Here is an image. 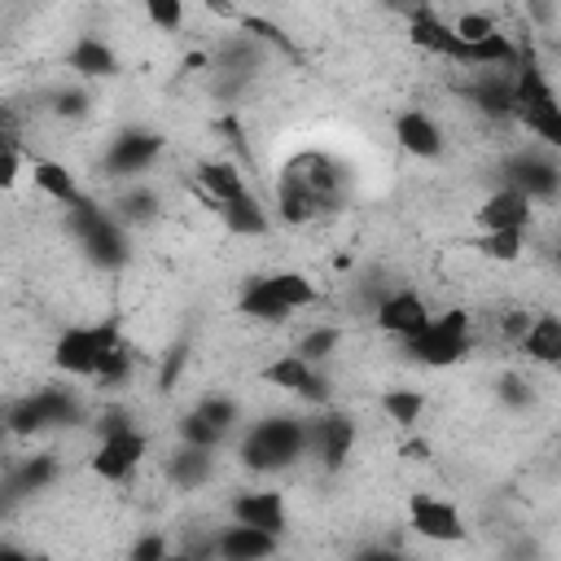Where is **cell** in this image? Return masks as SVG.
Listing matches in <instances>:
<instances>
[{
    "mask_svg": "<svg viewBox=\"0 0 561 561\" xmlns=\"http://www.w3.org/2000/svg\"><path fill=\"white\" fill-rule=\"evenodd\" d=\"M219 219H224V228H228V232H237V237H263V232L272 228V219H267V210L259 206V197H254V193H245V197H237V202L219 206Z\"/></svg>",
    "mask_w": 561,
    "mask_h": 561,
    "instance_id": "cb8c5ba5",
    "label": "cell"
},
{
    "mask_svg": "<svg viewBox=\"0 0 561 561\" xmlns=\"http://www.w3.org/2000/svg\"><path fill=\"white\" fill-rule=\"evenodd\" d=\"M224 438H228V434H224L215 421H206L197 408L180 416V443H193V447H210V451H215Z\"/></svg>",
    "mask_w": 561,
    "mask_h": 561,
    "instance_id": "4316f807",
    "label": "cell"
},
{
    "mask_svg": "<svg viewBox=\"0 0 561 561\" xmlns=\"http://www.w3.org/2000/svg\"><path fill=\"white\" fill-rule=\"evenodd\" d=\"M412 359H421L425 368H447V364H460L469 351H473V329H469V316L465 311H443L430 320V329L421 337L408 342Z\"/></svg>",
    "mask_w": 561,
    "mask_h": 561,
    "instance_id": "8992f818",
    "label": "cell"
},
{
    "mask_svg": "<svg viewBox=\"0 0 561 561\" xmlns=\"http://www.w3.org/2000/svg\"><path fill=\"white\" fill-rule=\"evenodd\" d=\"M210 469H215V451L210 447H193V443H180L167 460V473L180 491H197L202 482H210Z\"/></svg>",
    "mask_w": 561,
    "mask_h": 561,
    "instance_id": "44dd1931",
    "label": "cell"
},
{
    "mask_svg": "<svg viewBox=\"0 0 561 561\" xmlns=\"http://www.w3.org/2000/svg\"><path fill=\"white\" fill-rule=\"evenodd\" d=\"M394 140H399V149L412 153V158H443V149H447L443 127H438L434 114H425V110H403V114L394 118Z\"/></svg>",
    "mask_w": 561,
    "mask_h": 561,
    "instance_id": "ac0fdd59",
    "label": "cell"
},
{
    "mask_svg": "<svg viewBox=\"0 0 561 561\" xmlns=\"http://www.w3.org/2000/svg\"><path fill=\"white\" fill-rule=\"evenodd\" d=\"M530 215H535V202H530L526 193L500 184V188L473 210V224H478L482 232H526Z\"/></svg>",
    "mask_w": 561,
    "mask_h": 561,
    "instance_id": "4fadbf2b",
    "label": "cell"
},
{
    "mask_svg": "<svg viewBox=\"0 0 561 561\" xmlns=\"http://www.w3.org/2000/svg\"><path fill=\"white\" fill-rule=\"evenodd\" d=\"M408 522H412V530H416L421 539H430V543H460V539H465V517H460V508L447 504V500H438V495H425V491H416V495L408 500Z\"/></svg>",
    "mask_w": 561,
    "mask_h": 561,
    "instance_id": "30bf717a",
    "label": "cell"
},
{
    "mask_svg": "<svg viewBox=\"0 0 561 561\" xmlns=\"http://www.w3.org/2000/svg\"><path fill=\"white\" fill-rule=\"evenodd\" d=\"M118 346H123V342H118L114 320L70 324V329L53 342V364H57V373H66V377H92V381H96V373L110 364V355H114Z\"/></svg>",
    "mask_w": 561,
    "mask_h": 561,
    "instance_id": "5b68a950",
    "label": "cell"
},
{
    "mask_svg": "<svg viewBox=\"0 0 561 561\" xmlns=\"http://www.w3.org/2000/svg\"><path fill=\"white\" fill-rule=\"evenodd\" d=\"M451 35H456V39H460V48H465V44H482V39L500 35V26H495V18H491V13H478V9H469V13H456V22H451Z\"/></svg>",
    "mask_w": 561,
    "mask_h": 561,
    "instance_id": "83f0119b",
    "label": "cell"
},
{
    "mask_svg": "<svg viewBox=\"0 0 561 561\" xmlns=\"http://www.w3.org/2000/svg\"><path fill=\"white\" fill-rule=\"evenodd\" d=\"M158 153H162V136L131 127V131H123V136L110 140V149H105V171H110L114 180H131V175L149 171Z\"/></svg>",
    "mask_w": 561,
    "mask_h": 561,
    "instance_id": "8fae6325",
    "label": "cell"
},
{
    "mask_svg": "<svg viewBox=\"0 0 561 561\" xmlns=\"http://www.w3.org/2000/svg\"><path fill=\"white\" fill-rule=\"evenodd\" d=\"M517 346L526 351V359L561 368V316H535Z\"/></svg>",
    "mask_w": 561,
    "mask_h": 561,
    "instance_id": "7402d4cb",
    "label": "cell"
},
{
    "mask_svg": "<svg viewBox=\"0 0 561 561\" xmlns=\"http://www.w3.org/2000/svg\"><path fill=\"white\" fill-rule=\"evenodd\" d=\"M513 88H517L513 118H517L535 140H543L548 149H561V96H557V92H552V83L543 79L539 57H535V48H530V44H522V53H517Z\"/></svg>",
    "mask_w": 561,
    "mask_h": 561,
    "instance_id": "7a4b0ae2",
    "label": "cell"
},
{
    "mask_svg": "<svg viewBox=\"0 0 561 561\" xmlns=\"http://www.w3.org/2000/svg\"><path fill=\"white\" fill-rule=\"evenodd\" d=\"M557 263H561V241H557Z\"/></svg>",
    "mask_w": 561,
    "mask_h": 561,
    "instance_id": "60d3db41",
    "label": "cell"
},
{
    "mask_svg": "<svg viewBox=\"0 0 561 561\" xmlns=\"http://www.w3.org/2000/svg\"><path fill=\"white\" fill-rule=\"evenodd\" d=\"M0 561H35V557H26L22 548H13V543H9V548H0Z\"/></svg>",
    "mask_w": 561,
    "mask_h": 561,
    "instance_id": "f35d334b",
    "label": "cell"
},
{
    "mask_svg": "<svg viewBox=\"0 0 561 561\" xmlns=\"http://www.w3.org/2000/svg\"><path fill=\"white\" fill-rule=\"evenodd\" d=\"M263 377H267L272 386H280L285 394H298V399H307V403H324V399H329L324 373H320L316 364H307L302 355H280L276 364L263 368Z\"/></svg>",
    "mask_w": 561,
    "mask_h": 561,
    "instance_id": "9a60e30c",
    "label": "cell"
},
{
    "mask_svg": "<svg viewBox=\"0 0 561 561\" xmlns=\"http://www.w3.org/2000/svg\"><path fill=\"white\" fill-rule=\"evenodd\" d=\"M197 412L206 416V421H215L224 434L237 425V416H241V408H237V399H228V394H206L202 403H197Z\"/></svg>",
    "mask_w": 561,
    "mask_h": 561,
    "instance_id": "1f68e13d",
    "label": "cell"
},
{
    "mask_svg": "<svg viewBox=\"0 0 561 561\" xmlns=\"http://www.w3.org/2000/svg\"><path fill=\"white\" fill-rule=\"evenodd\" d=\"M145 451H149V438L131 425V430L105 434L88 465H92V473H96V478H105V482H123V478H131V473H136V465L145 460Z\"/></svg>",
    "mask_w": 561,
    "mask_h": 561,
    "instance_id": "9c48e42d",
    "label": "cell"
},
{
    "mask_svg": "<svg viewBox=\"0 0 561 561\" xmlns=\"http://www.w3.org/2000/svg\"><path fill=\"white\" fill-rule=\"evenodd\" d=\"M351 443H355V425L342 412H324V416L307 421V451L320 456L324 469H337L351 456Z\"/></svg>",
    "mask_w": 561,
    "mask_h": 561,
    "instance_id": "2e32d148",
    "label": "cell"
},
{
    "mask_svg": "<svg viewBox=\"0 0 561 561\" xmlns=\"http://www.w3.org/2000/svg\"><path fill=\"white\" fill-rule=\"evenodd\" d=\"M145 18H149L158 31L175 35V31L184 26V4H180V0H149V4H145Z\"/></svg>",
    "mask_w": 561,
    "mask_h": 561,
    "instance_id": "d6a6232c",
    "label": "cell"
},
{
    "mask_svg": "<svg viewBox=\"0 0 561 561\" xmlns=\"http://www.w3.org/2000/svg\"><path fill=\"white\" fill-rule=\"evenodd\" d=\"M31 184L44 193V197H53L57 206H83L88 197L79 193V180H75V171L70 167H61V162H53V158H31Z\"/></svg>",
    "mask_w": 561,
    "mask_h": 561,
    "instance_id": "d6986e66",
    "label": "cell"
},
{
    "mask_svg": "<svg viewBox=\"0 0 561 561\" xmlns=\"http://www.w3.org/2000/svg\"><path fill=\"white\" fill-rule=\"evenodd\" d=\"M228 513H232V522L254 526V530H267V535H276V539H280V530H285V522H289L285 495H280V491H272V486H259V491H241V495H232Z\"/></svg>",
    "mask_w": 561,
    "mask_h": 561,
    "instance_id": "5bb4252c",
    "label": "cell"
},
{
    "mask_svg": "<svg viewBox=\"0 0 561 561\" xmlns=\"http://www.w3.org/2000/svg\"><path fill=\"white\" fill-rule=\"evenodd\" d=\"M70 70H79L83 79H101V75H114V70H118V57H114V48H110L105 39L79 35V39L70 44Z\"/></svg>",
    "mask_w": 561,
    "mask_h": 561,
    "instance_id": "603a6c76",
    "label": "cell"
},
{
    "mask_svg": "<svg viewBox=\"0 0 561 561\" xmlns=\"http://www.w3.org/2000/svg\"><path fill=\"white\" fill-rule=\"evenodd\" d=\"M215 552H219V561H272L280 552V539L267 530L232 522V526L215 530Z\"/></svg>",
    "mask_w": 561,
    "mask_h": 561,
    "instance_id": "e0dca14e",
    "label": "cell"
},
{
    "mask_svg": "<svg viewBox=\"0 0 561 561\" xmlns=\"http://www.w3.org/2000/svg\"><path fill=\"white\" fill-rule=\"evenodd\" d=\"M316 298H320L316 280H307L302 272H267V276H254L241 289V316H250V320H285V316L311 307Z\"/></svg>",
    "mask_w": 561,
    "mask_h": 561,
    "instance_id": "277c9868",
    "label": "cell"
},
{
    "mask_svg": "<svg viewBox=\"0 0 561 561\" xmlns=\"http://www.w3.org/2000/svg\"><path fill=\"white\" fill-rule=\"evenodd\" d=\"M171 557V543H167V535H158V530H145L136 543H131V552H127V561H167Z\"/></svg>",
    "mask_w": 561,
    "mask_h": 561,
    "instance_id": "e575fe53",
    "label": "cell"
},
{
    "mask_svg": "<svg viewBox=\"0 0 561 561\" xmlns=\"http://www.w3.org/2000/svg\"><path fill=\"white\" fill-rule=\"evenodd\" d=\"M197 188H202V197H206L215 210L250 193V188H245V175H241L232 162H224V158H215V162H202V167H197Z\"/></svg>",
    "mask_w": 561,
    "mask_h": 561,
    "instance_id": "ffe728a7",
    "label": "cell"
},
{
    "mask_svg": "<svg viewBox=\"0 0 561 561\" xmlns=\"http://www.w3.org/2000/svg\"><path fill=\"white\" fill-rule=\"evenodd\" d=\"M504 184L526 193L530 202L539 197H557L561 193V167L548 153H517L504 162Z\"/></svg>",
    "mask_w": 561,
    "mask_h": 561,
    "instance_id": "7c38bea8",
    "label": "cell"
},
{
    "mask_svg": "<svg viewBox=\"0 0 561 561\" xmlns=\"http://www.w3.org/2000/svg\"><path fill=\"white\" fill-rule=\"evenodd\" d=\"M298 456H307V421L294 412L280 416H263L245 430L241 438V465L254 473H276L289 469Z\"/></svg>",
    "mask_w": 561,
    "mask_h": 561,
    "instance_id": "3957f363",
    "label": "cell"
},
{
    "mask_svg": "<svg viewBox=\"0 0 561 561\" xmlns=\"http://www.w3.org/2000/svg\"><path fill=\"white\" fill-rule=\"evenodd\" d=\"M508 403H526L530 399V381H522V377H504V390H500Z\"/></svg>",
    "mask_w": 561,
    "mask_h": 561,
    "instance_id": "74e56055",
    "label": "cell"
},
{
    "mask_svg": "<svg viewBox=\"0 0 561 561\" xmlns=\"http://www.w3.org/2000/svg\"><path fill=\"white\" fill-rule=\"evenodd\" d=\"M342 197H346V175L320 149L294 153L285 162L280 180H276V202H280V219L285 224H311L316 215L337 210Z\"/></svg>",
    "mask_w": 561,
    "mask_h": 561,
    "instance_id": "6da1fadb",
    "label": "cell"
},
{
    "mask_svg": "<svg viewBox=\"0 0 561 561\" xmlns=\"http://www.w3.org/2000/svg\"><path fill=\"white\" fill-rule=\"evenodd\" d=\"M373 320H377L381 333H390V337H399L408 346L412 337H421L430 329L434 316H430V302L416 289H386V298L377 302Z\"/></svg>",
    "mask_w": 561,
    "mask_h": 561,
    "instance_id": "ba28073f",
    "label": "cell"
},
{
    "mask_svg": "<svg viewBox=\"0 0 561 561\" xmlns=\"http://www.w3.org/2000/svg\"><path fill=\"white\" fill-rule=\"evenodd\" d=\"M381 408H386V416L394 421V425H416L421 421V412H425V394L421 390H386V399H381Z\"/></svg>",
    "mask_w": 561,
    "mask_h": 561,
    "instance_id": "484cf974",
    "label": "cell"
},
{
    "mask_svg": "<svg viewBox=\"0 0 561 561\" xmlns=\"http://www.w3.org/2000/svg\"><path fill=\"white\" fill-rule=\"evenodd\" d=\"M53 473H57V465H53L48 456H35V460H26V465L9 478V491H13V495H22V491H39Z\"/></svg>",
    "mask_w": 561,
    "mask_h": 561,
    "instance_id": "4dcf8cb0",
    "label": "cell"
},
{
    "mask_svg": "<svg viewBox=\"0 0 561 561\" xmlns=\"http://www.w3.org/2000/svg\"><path fill=\"white\" fill-rule=\"evenodd\" d=\"M167 561H193V557H188V552H171Z\"/></svg>",
    "mask_w": 561,
    "mask_h": 561,
    "instance_id": "ab89813d",
    "label": "cell"
},
{
    "mask_svg": "<svg viewBox=\"0 0 561 561\" xmlns=\"http://www.w3.org/2000/svg\"><path fill=\"white\" fill-rule=\"evenodd\" d=\"M75 416H79V403L66 386H39L35 394H26L9 408V430L13 434H44L53 425H70Z\"/></svg>",
    "mask_w": 561,
    "mask_h": 561,
    "instance_id": "52a82bcc",
    "label": "cell"
},
{
    "mask_svg": "<svg viewBox=\"0 0 561 561\" xmlns=\"http://www.w3.org/2000/svg\"><path fill=\"white\" fill-rule=\"evenodd\" d=\"M478 250L495 263H517L522 250H526V232H482L478 237Z\"/></svg>",
    "mask_w": 561,
    "mask_h": 561,
    "instance_id": "f1b7e54d",
    "label": "cell"
},
{
    "mask_svg": "<svg viewBox=\"0 0 561 561\" xmlns=\"http://www.w3.org/2000/svg\"><path fill=\"white\" fill-rule=\"evenodd\" d=\"M127 377H131V346H118V351L110 355V364L96 373V386H101V390H118Z\"/></svg>",
    "mask_w": 561,
    "mask_h": 561,
    "instance_id": "836d02e7",
    "label": "cell"
},
{
    "mask_svg": "<svg viewBox=\"0 0 561 561\" xmlns=\"http://www.w3.org/2000/svg\"><path fill=\"white\" fill-rule=\"evenodd\" d=\"M342 342V329H333V324H320V329H307L302 337H298V351L294 355H302L307 364H320V359H329L333 355V346Z\"/></svg>",
    "mask_w": 561,
    "mask_h": 561,
    "instance_id": "f546056e",
    "label": "cell"
},
{
    "mask_svg": "<svg viewBox=\"0 0 561 561\" xmlns=\"http://www.w3.org/2000/svg\"><path fill=\"white\" fill-rule=\"evenodd\" d=\"M83 110H88V92L83 88H61L53 96V114H61V118H79Z\"/></svg>",
    "mask_w": 561,
    "mask_h": 561,
    "instance_id": "d590c367",
    "label": "cell"
},
{
    "mask_svg": "<svg viewBox=\"0 0 561 561\" xmlns=\"http://www.w3.org/2000/svg\"><path fill=\"white\" fill-rule=\"evenodd\" d=\"M18 171H22V149H18V140H4V149H0V184L13 188Z\"/></svg>",
    "mask_w": 561,
    "mask_h": 561,
    "instance_id": "8d00e7d4",
    "label": "cell"
},
{
    "mask_svg": "<svg viewBox=\"0 0 561 561\" xmlns=\"http://www.w3.org/2000/svg\"><path fill=\"white\" fill-rule=\"evenodd\" d=\"M110 215H114L123 228H127V224H149V219L158 215V193H153V188H140V184H131V188H123V193L114 197Z\"/></svg>",
    "mask_w": 561,
    "mask_h": 561,
    "instance_id": "d4e9b609",
    "label": "cell"
}]
</instances>
